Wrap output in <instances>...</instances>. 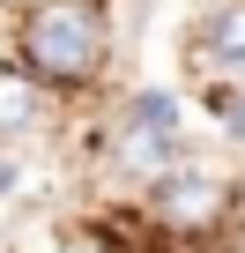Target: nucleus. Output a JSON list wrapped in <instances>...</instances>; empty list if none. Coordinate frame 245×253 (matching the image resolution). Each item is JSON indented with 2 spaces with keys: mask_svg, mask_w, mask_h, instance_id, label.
<instances>
[{
  "mask_svg": "<svg viewBox=\"0 0 245 253\" xmlns=\"http://www.w3.org/2000/svg\"><path fill=\"white\" fill-rule=\"evenodd\" d=\"M23 52H30L23 75L89 82V75L104 67V15L89 8V0H37L30 23H23Z\"/></svg>",
  "mask_w": 245,
  "mask_h": 253,
  "instance_id": "f257e3e1",
  "label": "nucleus"
},
{
  "mask_svg": "<svg viewBox=\"0 0 245 253\" xmlns=\"http://www.w3.org/2000/svg\"><path fill=\"white\" fill-rule=\"evenodd\" d=\"M119 157H127V171H171V157H178V97L171 89H149L127 104Z\"/></svg>",
  "mask_w": 245,
  "mask_h": 253,
  "instance_id": "f03ea898",
  "label": "nucleus"
},
{
  "mask_svg": "<svg viewBox=\"0 0 245 253\" xmlns=\"http://www.w3.org/2000/svg\"><path fill=\"white\" fill-rule=\"evenodd\" d=\"M156 216L171 223V231H208L215 216H223V201H230V186L215 179V171H193V164H171L164 179H156Z\"/></svg>",
  "mask_w": 245,
  "mask_h": 253,
  "instance_id": "7ed1b4c3",
  "label": "nucleus"
},
{
  "mask_svg": "<svg viewBox=\"0 0 245 253\" xmlns=\"http://www.w3.org/2000/svg\"><path fill=\"white\" fill-rule=\"evenodd\" d=\"M201 60L208 67H245V0H223L201 23Z\"/></svg>",
  "mask_w": 245,
  "mask_h": 253,
  "instance_id": "20e7f679",
  "label": "nucleus"
},
{
  "mask_svg": "<svg viewBox=\"0 0 245 253\" xmlns=\"http://www.w3.org/2000/svg\"><path fill=\"white\" fill-rule=\"evenodd\" d=\"M30 112H37V82L23 67H0V134L8 126H30Z\"/></svg>",
  "mask_w": 245,
  "mask_h": 253,
  "instance_id": "39448f33",
  "label": "nucleus"
},
{
  "mask_svg": "<svg viewBox=\"0 0 245 253\" xmlns=\"http://www.w3.org/2000/svg\"><path fill=\"white\" fill-rule=\"evenodd\" d=\"M223 126H230V134H245V89L230 97V112H223Z\"/></svg>",
  "mask_w": 245,
  "mask_h": 253,
  "instance_id": "423d86ee",
  "label": "nucleus"
},
{
  "mask_svg": "<svg viewBox=\"0 0 245 253\" xmlns=\"http://www.w3.org/2000/svg\"><path fill=\"white\" fill-rule=\"evenodd\" d=\"M8 186H15V164H0V194H8Z\"/></svg>",
  "mask_w": 245,
  "mask_h": 253,
  "instance_id": "0eeeda50",
  "label": "nucleus"
}]
</instances>
